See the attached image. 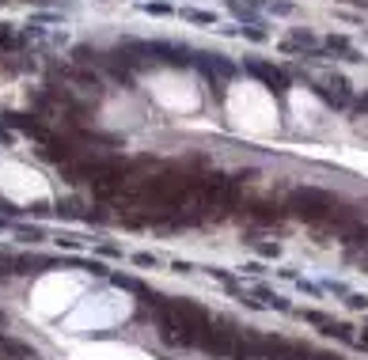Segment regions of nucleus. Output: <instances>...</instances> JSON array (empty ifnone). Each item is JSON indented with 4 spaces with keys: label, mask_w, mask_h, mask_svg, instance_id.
<instances>
[{
    "label": "nucleus",
    "mask_w": 368,
    "mask_h": 360,
    "mask_svg": "<svg viewBox=\"0 0 368 360\" xmlns=\"http://www.w3.org/2000/svg\"><path fill=\"white\" fill-rule=\"evenodd\" d=\"M148 84V95L156 107H164L167 114H190V110H198V102H202V91L194 87V80L186 76V72H152L145 80Z\"/></svg>",
    "instance_id": "1"
},
{
    "label": "nucleus",
    "mask_w": 368,
    "mask_h": 360,
    "mask_svg": "<svg viewBox=\"0 0 368 360\" xmlns=\"http://www.w3.org/2000/svg\"><path fill=\"white\" fill-rule=\"evenodd\" d=\"M0 190L15 201H38V197H50V186L38 171H30L19 159H0Z\"/></svg>",
    "instance_id": "2"
}]
</instances>
